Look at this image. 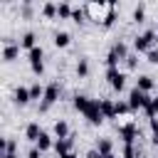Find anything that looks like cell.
Listing matches in <instances>:
<instances>
[{
	"instance_id": "6da1fadb",
	"label": "cell",
	"mask_w": 158,
	"mask_h": 158,
	"mask_svg": "<svg viewBox=\"0 0 158 158\" xmlns=\"http://www.w3.org/2000/svg\"><path fill=\"white\" fill-rule=\"evenodd\" d=\"M156 42H158L156 30H146L143 35H136L133 37V49H136V54H148L156 47Z\"/></svg>"
},
{
	"instance_id": "7a4b0ae2",
	"label": "cell",
	"mask_w": 158,
	"mask_h": 158,
	"mask_svg": "<svg viewBox=\"0 0 158 158\" xmlns=\"http://www.w3.org/2000/svg\"><path fill=\"white\" fill-rule=\"evenodd\" d=\"M59 94H62V86H59V81H49V84L44 86V96H42L40 111H47L52 104H57V101H59Z\"/></svg>"
},
{
	"instance_id": "3957f363",
	"label": "cell",
	"mask_w": 158,
	"mask_h": 158,
	"mask_svg": "<svg viewBox=\"0 0 158 158\" xmlns=\"http://www.w3.org/2000/svg\"><path fill=\"white\" fill-rule=\"evenodd\" d=\"M91 126H101L104 123V114H101V99H91L89 101V106H86V111L81 114Z\"/></svg>"
},
{
	"instance_id": "277c9868",
	"label": "cell",
	"mask_w": 158,
	"mask_h": 158,
	"mask_svg": "<svg viewBox=\"0 0 158 158\" xmlns=\"http://www.w3.org/2000/svg\"><path fill=\"white\" fill-rule=\"evenodd\" d=\"M27 62H30V69H32V74H42L44 72V49L37 44L35 49H30L27 52Z\"/></svg>"
},
{
	"instance_id": "5b68a950",
	"label": "cell",
	"mask_w": 158,
	"mask_h": 158,
	"mask_svg": "<svg viewBox=\"0 0 158 158\" xmlns=\"http://www.w3.org/2000/svg\"><path fill=\"white\" fill-rule=\"evenodd\" d=\"M151 99H153L151 94H146V91H141V89H136V86H133V89L128 91V99H126V101H128L131 111H138V109H146Z\"/></svg>"
},
{
	"instance_id": "8992f818",
	"label": "cell",
	"mask_w": 158,
	"mask_h": 158,
	"mask_svg": "<svg viewBox=\"0 0 158 158\" xmlns=\"http://www.w3.org/2000/svg\"><path fill=\"white\" fill-rule=\"evenodd\" d=\"M84 7H86V15H89L94 22H104V17H106V12H109V7H111V0H109V2H86Z\"/></svg>"
},
{
	"instance_id": "52a82bcc",
	"label": "cell",
	"mask_w": 158,
	"mask_h": 158,
	"mask_svg": "<svg viewBox=\"0 0 158 158\" xmlns=\"http://www.w3.org/2000/svg\"><path fill=\"white\" fill-rule=\"evenodd\" d=\"M118 136H121L123 146H133V143H136V138H138V126H136L133 121L121 123V126H118Z\"/></svg>"
},
{
	"instance_id": "ba28073f",
	"label": "cell",
	"mask_w": 158,
	"mask_h": 158,
	"mask_svg": "<svg viewBox=\"0 0 158 158\" xmlns=\"http://www.w3.org/2000/svg\"><path fill=\"white\" fill-rule=\"evenodd\" d=\"M20 49H22L20 42L5 37V40H2V62H15V59L20 57Z\"/></svg>"
},
{
	"instance_id": "9c48e42d",
	"label": "cell",
	"mask_w": 158,
	"mask_h": 158,
	"mask_svg": "<svg viewBox=\"0 0 158 158\" xmlns=\"http://www.w3.org/2000/svg\"><path fill=\"white\" fill-rule=\"evenodd\" d=\"M106 81H109V86L114 91H121L126 86V72H121V69H106Z\"/></svg>"
},
{
	"instance_id": "30bf717a",
	"label": "cell",
	"mask_w": 158,
	"mask_h": 158,
	"mask_svg": "<svg viewBox=\"0 0 158 158\" xmlns=\"http://www.w3.org/2000/svg\"><path fill=\"white\" fill-rule=\"evenodd\" d=\"M156 86H158V81H156L151 74H138V79H136V89H141V91L151 94Z\"/></svg>"
},
{
	"instance_id": "8fae6325",
	"label": "cell",
	"mask_w": 158,
	"mask_h": 158,
	"mask_svg": "<svg viewBox=\"0 0 158 158\" xmlns=\"http://www.w3.org/2000/svg\"><path fill=\"white\" fill-rule=\"evenodd\" d=\"M40 136H42V126H40L37 121H30V123L25 126V138H27L30 143H37Z\"/></svg>"
},
{
	"instance_id": "7c38bea8",
	"label": "cell",
	"mask_w": 158,
	"mask_h": 158,
	"mask_svg": "<svg viewBox=\"0 0 158 158\" xmlns=\"http://www.w3.org/2000/svg\"><path fill=\"white\" fill-rule=\"evenodd\" d=\"M54 151H57V156H64V153L74 151V136H69V138H54Z\"/></svg>"
},
{
	"instance_id": "4fadbf2b",
	"label": "cell",
	"mask_w": 158,
	"mask_h": 158,
	"mask_svg": "<svg viewBox=\"0 0 158 158\" xmlns=\"http://www.w3.org/2000/svg\"><path fill=\"white\" fill-rule=\"evenodd\" d=\"M20 47H22V49H27V52H30V49H35V47H37V35H35L32 30L22 32V37H20Z\"/></svg>"
},
{
	"instance_id": "5bb4252c",
	"label": "cell",
	"mask_w": 158,
	"mask_h": 158,
	"mask_svg": "<svg viewBox=\"0 0 158 158\" xmlns=\"http://www.w3.org/2000/svg\"><path fill=\"white\" fill-rule=\"evenodd\" d=\"M30 101H32L30 86H17V89H15V104H17V106H27Z\"/></svg>"
},
{
	"instance_id": "9a60e30c",
	"label": "cell",
	"mask_w": 158,
	"mask_h": 158,
	"mask_svg": "<svg viewBox=\"0 0 158 158\" xmlns=\"http://www.w3.org/2000/svg\"><path fill=\"white\" fill-rule=\"evenodd\" d=\"M101 114H104V118H116V101L101 99Z\"/></svg>"
},
{
	"instance_id": "2e32d148",
	"label": "cell",
	"mask_w": 158,
	"mask_h": 158,
	"mask_svg": "<svg viewBox=\"0 0 158 158\" xmlns=\"http://www.w3.org/2000/svg\"><path fill=\"white\" fill-rule=\"evenodd\" d=\"M89 101H91V96H86V94H74V99H72V104H74V109H77L79 114H84V111H86Z\"/></svg>"
},
{
	"instance_id": "e0dca14e",
	"label": "cell",
	"mask_w": 158,
	"mask_h": 158,
	"mask_svg": "<svg viewBox=\"0 0 158 158\" xmlns=\"http://www.w3.org/2000/svg\"><path fill=\"white\" fill-rule=\"evenodd\" d=\"M72 133H69V123L64 121V118H59V121H54V138H69Z\"/></svg>"
},
{
	"instance_id": "ac0fdd59",
	"label": "cell",
	"mask_w": 158,
	"mask_h": 158,
	"mask_svg": "<svg viewBox=\"0 0 158 158\" xmlns=\"http://www.w3.org/2000/svg\"><path fill=\"white\" fill-rule=\"evenodd\" d=\"M111 52H114V54H116V57H118L121 62H126V57L131 54V52H128V47H126V42H121V40L111 44Z\"/></svg>"
},
{
	"instance_id": "d6986e66",
	"label": "cell",
	"mask_w": 158,
	"mask_h": 158,
	"mask_svg": "<svg viewBox=\"0 0 158 158\" xmlns=\"http://www.w3.org/2000/svg\"><path fill=\"white\" fill-rule=\"evenodd\" d=\"M35 146H37V148H40V151L44 153V151H49V148H54V138H52V136H49L47 131H42V136H40V141H37Z\"/></svg>"
},
{
	"instance_id": "ffe728a7",
	"label": "cell",
	"mask_w": 158,
	"mask_h": 158,
	"mask_svg": "<svg viewBox=\"0 0 158 158\" xmlns=\"http://www.w3.org/2000/svg\"><path fill=\"white\" fill-rule=\"evenodd\" d=\"M101 156H106V153H114V141L111 138H96V146H94Z\"/></svg>"
},
{
	"instance_id": "44dd1931",
	"label": "cell",
	"mask_w": 158,
	"mask_h": 158,
	"mask_svg": "<svg viewBox=\"0 0 158 158\" xmlns=\"http://www.w3.org/2000/svg\"><path fill=\"white\" fill-rule=\"evenodd\" d=\"M69 42H72V35L69 32H57L54 35V47H59V49H64V47H69Z\"/></svg>"
},
{
	"instance_id": "7402d4cb",
	"label": "cell",
	"mask_w": 158,
	"mask_h": 158,
	"mask_svg": "<svg viewBox=\"0 0 158 158\" xmlns=\"http://www.w3.org/2000/svg\"><path fill=\"white\" fill-rule=\"evenodd\" d=\"M72 12H74V7H72L69 2H59V5H57V17H59V20H69Z\"/></svg>"
},
{
	"instance_id": "603a6c76",
	"label": "cell",
	"mask_w": 158,
	"mask_h": 158,
	"mask_svg": "<svg viewBox=\"0 0 158 158\" xmlns=\"http://www.w3.org/2000/svg\"><path fill=\"white\" fill-rule=\"evenodd\" d=\"M143 111H146V116H148V121H153V118H158V96H153V99L148 101V106H146Z\"/></svg>"
},
{
	"instance_id": "cb8c5ba5",
	"label": "cell",
	"mask_w": 158,
	"mask_h": 158,
	"mask_svg": "<svg viewBox=\"0 0 158 158\" xmlns=\"http://www.w3.org/2000/svg\"><path fill=\"white\" fill-rule=\"evenodd\" d=\"M77 77L79 79L89 77V59L86 57H79V62H77Z\"/></svg>"
},
{
	"instance_id": "d4e9b609",
	"label": "cell",
	"mask_w": 158,
	"mask_h": 158,
	"mask_svg": "<svg viewBox=\"0 0 158 158\" xmlns=\"http://www.w3.org/2000/svg\"><path fill=\"white\" fill-rule=\"evenodd\" d=\"M72 20H74L77 25H84V22H86V7H84V5L74 7V12H72Z\"/></svg>"
},
{
	"instance_id": "484cf974",
	"label": "cell",
	"mask_w": 158,
	"mask_h": 158,
	"mask_svg": "<svg viewBox=\"0 0 158 158\" xmlns=\"http://www.w3.org/2000/svg\"><path fill=\"white\" fill-rule=\"evenodd\" d=\"M114 25H116V5L111 2L109 12H106V17H104V22H101V27H114Z\"/></svg>"
},
{
	"instance_id": "4316f807",
	"label": "cell",
	"mask_w": 158,
	"mask_h": 158,
	"mask_svg": "<svg viewBox=\"0 0 158 158\" xmlns=\"http://www.w3.org/2000/svg\"><path fill=\"white\" fill-rule=\"evenodd\" d=\"M30 96H32V101H35V99H42V96H44V86H42L40 81H32V84H30Z\"/></svg>"
},
{
	"instance_id": "83f0119b",
	"label": "cell",
	"mask_w": 158,
	"mask_h": 158,
	"mask_svg": "<svg viewBox=\"0 0 158 158\" xmlns=\"http://www.w3.org/2000/svg\"><path fill=\"white\" fill-rule=\"evenodd\" d=\"M131 17H133V22H143V20H146V5L138 2V5L133 7V15H131Z\"/></svg>"
},
{
	"instance_id": "f1b7e54d",
	"label": "cell",
	"mask_w": 158,
	"mask_h": 158,
	"mask_svg": "<svg viewBox=\"0 0 158 158\" xmlns=\"http://www.w3.org/2000/svg\"><path fill=\"white\" fill-rule=\"evenodd\" d=\"M42 15L49 17V20L57 17V2H44V5H42Z\"/></svg>"
},
{
	"instance_id": "f546056e",
	"label": "cell",
	"mask_w": 158,
	"mask_h": 158,
	"mask_svg": "<svg viewBox=\"0 0 158 158\" xmlns=\"http://www.w3.org/2000/svg\"><path fill=\"white\" fill-rule=\"evenodd\" d=\"M121 158H138V148H136V143L133 146H123V156Z\"/></svg>"
},
{
	"instance_id": "4dcf8cb0",
	"label": "cell",
	"mask_w": 158,
	"mask_h": 158,
	"mask_svg": "<svg viewBox=\"0 0 158 158\" xmlns=\"http://www.w3.org/2000/svg\"><path fill=\"white\" fill-rule=\"evenodd\" d=\"M151 143L158 148V121H156V118L151 121Z\"/></svg>"
},
{
	"instance_id": "1f68e13d",
	"label": "cell",
	"mask_w": 158,
	"mask_h": 158,
	"mask_svg": "<svg viewBox=\"0 0 158 158\" xmlns=\"http://www.w3.org/2000/svg\"><path fill=\"white\" fill-rule=\"evenodd\" d=\"M136 64H138V54L131 52V54L126 57V69H136Z\"/></svg>"
},
{
	"instance_id": "d6a6232c",
	"label": "cell",
	"mask_w": 158,
	"mask_h": 158,
	"mask_svg": "<svg viewBox=\"0 0 158 158\" xmlns=\"http://www.w3.org/2000/svg\"><path fill=\"white\" fill-rule=\"evenodd\" d=\"M146 59H148L151 64H158V47H153V49L146 54Z\"/></svg>"
},
{
	"instance_id": "836d02e7",
	"label": "cell",
	"mask_w": 158,
	"mask_h": 158,
	"mask_svg": "<svg viewBox=\"0 0 158 158\" xmlns=\"http://www.w3.org/2000/svg\"><path fill=\"white\" fill-rule=\"evenodd\" d=\"M27 158H42V151H40L37 146H32V148L27 151Z\"/></svg>"
},
{
	"instance_id": "e575fe53",
	"label": "cell",
	"mask_w": 158,
	"mask_h": 158,
	"mask_svg": "<svg viewBox=\"0 0 158 158\" xmlns=\"http://www.w3.org/2000/svg\"><path fill=\"white\" fill-rule=\"evenodd\" d=\"M86 158H101V153H99V151H96V148H91V151H89V153H86Z\"/></svg>"
},
{
	"instance_id": "d590c367",
	"label": "cell",
	"mask_w": 158,
	"mask_h": 158,
	"mask_svg": "<svg viewBox=\"0 0 158 158\" xmlns=\"http://www.w3.org/2000/svg\"><path fill=\"white\" fill-rule=\"evenodd\" d=\"M59 158H79V156H77L74 151H69V153H64V156H59Z\"/></svg>"
},
{
	"instance_id": "8d00e7d4",
	"label": "cell",
	"mask_w": 158,
	"mask_h": 158,
	"mask_svg": "<svg viewBox=\"0 0 158 158\" xmlns=\"http://www.w3.org/2000/svg\"><path fill=\"white\" fill-rule=\"evenodd\" d=\"M101 158H116V153H106V156H101Z\"/></svg>"
},
{
	"instance_id": "74e56055",
	"label": "cell",
	"mask_w": 158,
	"mask_h": 158,
	"mask_svg": "<svg viewBox=\"0 0 158 158\" xmlns=\"http://www.w3.org/2000/svg\"><path fill=\"white\" fill-rule=\"evenodd\" d=\"M2 158H20V156H17V153H15V156H2Z\"/></svg>"
},
{
	"instance_id": "f35d334b",
	"label": "cell",
	"mask_w": 158,
	"mask_h": 158,
	"mask_svg": "<svg viewBox=\"0 0 158 158\" xmlns=\"http://www.w3.org/2000/svg\"><path fill=\"white\" fill-rule=\"evenodd\" d=\"M156 35H158V27H156Z\"/></svg>"
}]
</instances>
